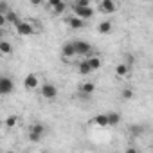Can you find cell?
Segmentation results:
<instances>
[{
	"label": "cell",
	"instance_id": "cell-2",
	"mask_svg": "<svg viewBox=\"0 0 153 153\" xmlns=\"http://www.w3.org/2000/svg\"><path fill=\"white\" fill-rule=\"evenodd\" d=\"M40 94H42L43 99L52 101V99L58 97V87L52 85V83H42V85H40Z\"/></svg>",
	"mask_w": 153,
	"mask_h": 153
},
{
	"label": "cell",
	"instance_id": "cell-16",
	"mask_svg": "<svg viewBox=\"0 0 153 153\" xmlns=\"http://www.w3.org/2000/svg\"><path fill=\"white\" fill-rule=\"evenodd\" d=\"M128 70H130V67H128L126 63H119V65L115 67V76H117V78H126V76H128Z\"/></svg>",
	"mask_w": 153,
	"mask_h": 153
},
{
	"label": "cell",
	"instance_id": "cell-24",
	"mask_svg": "<svg viewBox=\"0 0 153 153\" xmlns=\"http://www.w3.org/2000/svg\"><path fill=\"white\" fill-rule=\"evenodd\" d=\"M130 131H131L133 135H140V133H142V126H137V124H131V126H130Z\"/></svg>",
	"mask_w": 153,
	"mask_h": 153
},
{
	"label": "cell",
	"instance_id": "cell-32",
	"mask_svg": "<svg viewBox=\"0 0 153 153\" xmlns=\"http://www.w3.org/2000/svg\"><path fill=\"white\" fill-rule=\"evenodd\" d=\"M7 153H16V151H13V149H11V151H7Z\"/></svg>",
	"mask_w": 153,
	"mask_h": 153
},
{
	"label": "cell",
	"instance_id": "cell-12",
	"mask_svg": "<svg viewBox=\"0 0 153 153\" xmlns=\"http://www.w3.org/2000/svg\"><path fill=\"white\" fill-rule=\"evenodd\" d=\"M6 22H7L9 25H13V27H16V25H18V24L22 22V18L18 16V13H15V11L11 9V11H9V13L6 15Z\"/></svg>",
	"mask_w": 153,
	"mask_h": 153
},
{
	"label": "cell",
	"instance_id": "cell-22",
	"mask_svg": "<svg viewBox=\"0 0 153 153\" xmlns=\"http://www.w3.org/2000/svg\"><path fill=\"white\" fill-rule=\"evenodd\" d=\"M9 11H11V6H9L7 2H0V15H4V16H6Z\"/></svg>",
	"mask_w": 153,
	"mask_h": 153
},
{
	"label": "cell",
	"instance_id": "cell-25",
	"mask_svg": "<svg viewBox=\"0 0 153 153\" xmlns=\"http://www.w3.org/2000/svg\"><path fill=\"white\" fill-rule=\"evenodd\" d=\"M74 6H76V7H88V6H90V0H78Z\"/></svg>",
	"mask_w": 153,
	"mask_h": 153
},
{
	"label": "cell",
	"instance_id": "cell-6",
	"mask_svg": "<svg viewBox=\"0 0 153 153\" xmlns=\"http://www.w3.org/2000/svg\"><path fill=\"white\" fill-rule=\"evenodd\" d=\"M38 87H40V79H38V76H36L34 72L27 74V76H25V79H24V88H25V90H29V92H33V90H36Z\"/></svg>",
	"mask_w": 153,
	"mask_h": 153
},
{
	"label": "cell",
	"instance_id": "cell-20",
	"mask_svg": "<svg viewBox=\"0 0 153 153\" xmlns=\"http://www.w3.org/2000/svg\"><path fill=\"white\" fill-rule=\"evenodd\" d=\"M92 123H94V124H97V126H101V128L108 126V123H106V115H105V114H99V115H96Z\"/></svg>",
	"mask_w": 153,
	"mask_h": 153
},
{
	"label": "cell",
	"instance_id": "cell-23",
	"mask_svg": "<svg viewBox=\"0 0 153 153\" xmlns=\"http://www.w3.org/2000/svg\"><path fill=\"white\" fill-rule=\"evenodd\" d=\"M121 96H123L124 101H130V99L133 97V90H131V88H124V90L121 92Z\"/></svg>",
	"mask_w": 153,
	"mask_h": 153
},
{
	"label": "cell",
	"instance_id": "cell-11",
	"mask_svg": "<svg viewBox=\"0 0 153 153\" xmlns=\"http://www.w3.org/2000/svg\"><path fill=\"white\" fill-rule=\"evenodd\" d=\"M87 63H88V67H90V70L92 72H96V70H99L101 68V65H103V61H101V58L99 56H90V58H87Z\"/></svg>",
	"mask_w": 153,
	"mask_h": 153
},
{
	"label": "cell",
	"instance_id": "cell-7",
	"mask_svg": "<svg viewBox=\"0 0 153 153\" xmlns=\"http://www.w3.org/2000/svg\"><path fill=\"white\" fill-rule=\"evenodd\" d=\"M117 7H119V6H117L115 0H101V4H99V11H103V13H106V15L115 13Z\"/></svg>",
	"mask_w": 153,
	"mask_h": 153
},
{
	"label": "cell",
	"instance_id": "cell-1",
	"mask_svg": "<svg viewBox=\"0 0 153 153\" xmlns=\"http://www.w3.org/2000/svg\"><path fill=\"white\" fill-rule=\"evenodd\" d=\"M72 45H74V51H76V56H90L92 54V45L88 43V42H85V40H76V42H72Z\"/></svg>",
	"mask_w": 153,
	"mask_h": 153
},
{
	"label": "cell",
	"instance_id": "cell-8",
	"mask_svg": "<svg viewBox=\"0 0 153 153\" xmlns=\"http://www.w3.org/2000/svg\"><path fill=\"white\" fill-rule=\"evenodd\" d=\"M65 24L70 27V29H83L85 25H87V22H83V20H79L78 16H74V15H70L67 20H65Z\"/></svg>",
	"mask_w": 153,
	"mask_h": 153
},
{
	"label": "cell",
	"instance_id": "cell-18",
	"mask_svg": "<svg viewBox=\"0 0 153 153\" xmlns=\"http://www.w3.org/2000/svg\"><path fill=\"white\" fill-rule=\"evenodd\" d=\"M27 131L36 133V135H43V133H45V126H43L42 123H34V124H31V126H29V130H27Z\"/></svg>",
	"mask_w": 153,
	"mask_h": 153
},
{
	"label": "cell",
	"instance_id": "cell-5",
	"mask_svg": "<svg viewBox=\"0 0 153 153\" xmlns=\"http://www.w3.org/2000/svg\"><path fill=\"white\" fill-rule=\"evenodd\" d=\"M13 90H15V81L9 76H0V96L11 94Z\"/></svg>",
	"mask_w": 153,
	"mask_h": 153
},
{
	"label": "cell",
	"instance_id": "cell-4",
	"mask_svg": "<svg viewBox=\"0 0 153 153\" xmlns=\"http://www.w3.org/2000/svg\"><path fill=\"white\" fill-rule=\"evenodd\" d=\"M72 7H74V16H78V18L83 20V22L90 20V18L96 15V11H94L92 6H88V7H76V6H72Z\"/></svg>",
	"mask_w": 153,
	"mask_h": 153
},
{
	"label": "cell",
	"instance_id": "cell-33",
	"mask_svg": "<svg viewBox=\"0 0 153 153\" xmlns=\"http://www.w3.org/2000/svg\"><path fill=\"white\" fill-rule=\"evenodd\" d=\"M47 153H54V151H47Z\"/></svg>",
	"mask_w": 153,
	"mask_h": 153
},
{
	"label": "cell",
	"instance_id": "cell-30",
	"mask_svg": "<svg viewBox=\"0 0 153 153\" xmlns=\"http://www.w3.org/2000/svg\"><path fill=\"white\" fill-rule=\"evenodd\" d=\"M31 4H33V6H40V4H42V0H31Z\"/></svg>",
	"mask_w": 153,
	"mask_h": 153
},
{
	"label": "cell",
	"instance_id": "cell-26",
	"mask_svg": "<svg viewBox=\"0 0 153 153\" xmlns=\"http://www.w3.org/2000/svg\"><path fill=\"white\" fill-rule=\"evenodd\" d=\"M29 140L31 142H40L42 140V135H36V133H31L29 131Z\"/></svg>",
	"mask_w": 153,
	"mask_h": 153
},
{
	"label": "cell",
	"instance_id": "cell-21",
	"mask_svg": "<svg viewBox=\"0 0 153 153\" xmlns=\"http://www.w3.org/2000/svg\"><path fill=\"white\" fill-rule=\"evenodd\" d=\"M16 123H18V117H16V115H9V117L4 121V126H6L7 130H11V128L16 126Z\"/></svg>",
	"mask_w": 153,
	"mask_h": 153
},
{
	"label": "cell",
	"instance_id": "cell-3",
	"mask_svg": "<svg viewBox=\"0 0 153 153\" xmlns=\"http://www.w3.org/2000/svg\"><path fill=\"white\" fill-rule=\"evenodd\" d=\"M16 33H18V36H33L34 33H36V27L29 22V20H22L16 27Z\"/></svg>",
	"mask_w": 153,
	"mask_h": 153
},
{
	"label": "cell",
	"instance_id": "cell-13",
	"mask_svg": "<svg viewBox=\"0 0 153 153\" xmlns=\"http://www.w3.org/2000/svg\"><path fill=\"white\" fill-rule=\"evenodd\" d=\"M105 115H106L108 126H117L121 123V114L119 112H110V114H105Z\"/></svg>",
	"mask_w": 153,
	"mask_h": 153
},
{
	"label": "cell",
	"instance_id": "cell-9",
	"mask_svg": "<svg viewBox=\"0 0 153 153\" xmlns=\"http://www.w3.org/2000/svg\"><path fill=\"white\" fill-rule=\"evenodd\" d=\"M61 56H63L65 59H70V58H74V56H76V51H74L72 42L63 43V47H61Z\"/></svg>",
	"mask_w": 153,
	"mask_h": 153
},
{
	"label": "cell",
	"instance_id": "cell-17",
	"mask_svg": "<svg viewBox=\"0 0 153 153\" xmlns=\"http://www.w3.org/2000/svg\"><path fill=\"white\" fill-rule=\"evenodd\" d=\"M78 72H79L81 76H88V74H92V70H90V67H88L87 59H83V61H79V63H78Z\"/></svg>",
	"mask_w": 153,
	"mask_h": 153
},
{
	"label": "cell",
	"instance_id": "cell-19",
	"mask_svg": "<svg viewBox=\"0 0 153 153\" xmlns=\"http://www.w3.org/2000/svg\"><path fill=\"white\" fill-rule=\"evenodd\" d=\"M67 11V4L63 2V0H61V2H58L54 7H52V15H56V16H59V15H63Z\"/></svg>",
	"mask_w": 153,
	"mask_h": 153
},
{
	"label": "cell",
	"instance_id": "cell-34",
	"mask_svg": "<svg viewBox=\"0 0 153 153\" xmlns=\"http://www.w3.org/2000/svg\"><path fill=\"white\" fill-rule=\"evenodd\" d=\"M0 153H2V149H0Z\"/></svg>",
	"mask_w": 153,
	"mask_h": 153
},
{
	"label": "cell",
	"instance_id": "cell-28",
	"mask_svg": "<svg viewBox=\"0 0 153 153\" xmlns=\"http://www.w3.org/2000/svg\"><path fill=\"white\" fill-rule=\"evenodd\" d=\"M58 2H61V0H49V7L52 9V7H54V6H56Z\"/></svg>",
	"mask_w": 153,
	"mask_h": 153
},
{
	"label": "cell",
	"instance_id": "cell-29",
	"mask_svg": "<svg viewBox=\"0 0 153 153\" xmlns=\"http://www.w3.org/2000/svg\"><path fill=\"white\" fill-rule=\"evenodd\" d=\"M124 153H139V151H137V149H135V148H128V149H126V151H124Z\"/></svg>",
	"mask_w": 153,
	"mask_h": 153
},
{
	"label": "cell",
	"instance_id": "cell-31",
	"mask_svg": "<svg viewBox=\"0 0 153 153\" xmlns=\"http://www.w3.org/2000/svg\"><path fill=\"white\" fill-rule=\"evenodd\" d=\"M2 128H4V121H0V131H2Z\"/></svg>",
	"mask_w": 153,
	"mask_h": 153
},
{
	"label": "cell",
	"instance_id": "cell-10",
	"mask_svg": "<svg viewBox=\"0 0 153 153\" xmlns=\"http://www.w3.org/2000/svg\"><path fill=\"white\" fill-rule=\"evenodd\" d=\"M79 92L85 94V96H92V94L96 92V83H94V81H85V83H81V85H79Z\"/></svg>",
	"mask_w": 153,
	"mask_h": 153
},
{
	"label": "cell",
	"instance_id": "cell-27",
	"mask_svg": "<svg viewBox=\"0 0 153 153\" xmlns=\"http://www.w3.org/2000/svg\"><path fill=\"white\" fill-rule=\"evenodd\" d=\"M7 25V22H6V16L4 15H0V29H4Z\"/></svg>",
	"mask_w": 153,
	"mask_h": 153
},
{
	"label": "cell",
	"instance_id": "cell-14",
	"mask_svg": "<svg viewBox=\"0 0 153 153\" xmlns=\"http://www.w3.org/2000/svg\"><path fill=\"white\" fill-rule=\"evenodd\" d=\"M0 54H4V56H11L13 54V45L6 40H0Z\"/></svg>",
	"mask_w": 153,
	"mask_h": 153
},
{
	"label": "cell",
	"instance_id": "cell-15",
	"mask_svg": "<svg viewBox=\"0 0 153 153\" xmlns=\"http://www.w3.org/2000/svg\"><path fill=\"white\" fill-rule=\"evenodd\" d=\"M112 22L110 20H105V22H101L99 25H97V31H99V34H110L112 33Z\"/></svg>",
	"mask_w": 153,
	"mask_h": 153
}]
</instances>
